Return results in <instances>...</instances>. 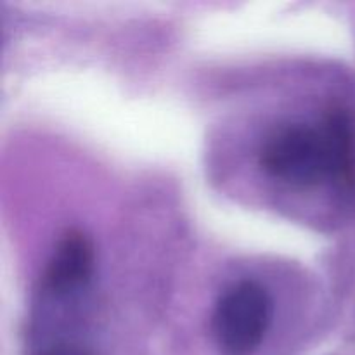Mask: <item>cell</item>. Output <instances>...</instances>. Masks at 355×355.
I'll return each mask as SVG.
<instances>
[{
  "label": "cell",
  "mask_w": 355,
  "mask_h": 355,
  "mask_svg": "<svg viewBox=\"0 0 355 355\" xmlns=\"http://www.w3.org/2000/svg\"><path fill=\"white\" fill-rule=\"evenodd\" d=\"M92 270V241L83 232L68 231L59 241L45 270V286L55 295L69 293L89 283Z\"/></svg>",
  "instance_id": "obj_3"
},
{
  "label": "cell",
  "mask_w": 355,
  "mask_h": 355,
  "mask_svg": "<svg viewBox=\"0 0 355 355\" xmlns=\"http://www.w3.org/2000/svg\"><path fill=\"white\" fill-rule=\"evenodd\" d=\"M269 175L297 187L335 180H355V123L345 111H335L319 128L290 125L274 132L260 153Z\"/></svg>",
  "instance_id": "obj_1"
},
{
  "label": "cell",
  "mask_w": 355,
  "mask_h": 355,
  "mask_svg": "<svg viewBox=\"0 0 355 355\" xmlns=\"http://www.w3.org/2000/svg\"><path fill=\"white\" fill-rule=\"evenodd\" d=\"M272 322V300L266 288L243 281L218 300L214 335L225 355H250L266 338Z\"/></svg>",
  "instance_id": "obj_2"
},
{
  "label": "cell",
  "mask_w": 355,
  "mask_h": 355,
  "mask_svg": "<svg viewBox=\"0 0 355 355\" xmlns=\"http://www.w3.org/2000/svg\"><path fill=\"white\" fill-rule=\"evenodd\" d=\"M38 355H94L90 350L83 349L78 345H69V343H61V345H54L45 349L44 352Z\"/></svg>",
  "instance_id": "obj_4"
}]
</instances>
